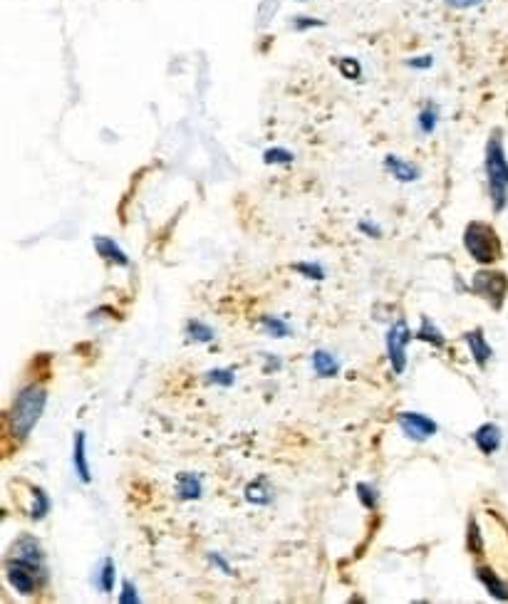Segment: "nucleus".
<instances>
[{"label": "nucleus", "instance_id": "1", "mask_svg": "<svg viewBox=\"0 0 508 604\" xmlns=\"http://www.w3.org/2000/svg\"><path fill=\"white\" fill-rule=\"evenodd\" d=\"M45 404H48V389L43 384H25L18 394H15L13 404L8 409V434L10 439L23 444L38 421L43 419Z\"/></svg>", "mask_w": 508, "mask_h": 604}, {"label": "nucleus", "instance_id": "2", "mask_svg": "<svg viewBox=\"0 0 508 604\" xmlns=\"http://www.w3.org/2000/svg\"><path fill=\"white\" fill-rule=\"evenodd\" d=\"M484 169H486V184H489V199L496 213L506 211L508 206V156L501 132L491 134L486 142L484 154Z\"/></svg>", "mask_w": 508, "mask_h": 604}, {"label": "nucleus", "instance_id": "3", "mask_svg": "<svg viewBox=\"0 0 508 604\" xmlns=\"http://www.w3.org/2000/svg\"><path fill=\"white\" fill-rule=\"evenodd\" d=\"M464 248L476 263L491 265L501 258V241L494 226L484 221H474L464 231Z\"/></svg>", "mask_w": 508, "mask_h": 604}, {"label": "nucleus", "instance_id": "4", "mask_svg": "<svg viewBox=\"0 0 508 604\" xmlns=\"http://www.w3.org/2000/svg\"><path fill=\"white\" fill-rule=\"evenodd\" d=\"M471 290H474L479 298L489 302L494 310H501L508 293L506 273H501V270H479V273L471 278Z\"/></svg>", "mask_w": 508, "mask_h": 604}, {"label": "nucleus", "instance_id": "5", "mask_svg": "<svg viewBox=\"0 0 508 604\" xmlns=\"http://www.w3.org/2000/svg\"><path fill=\"white\" fill-rule=\"evenodd\" d=\"M414 340V332L409 330L407 320L404 317H399L397 322H392L390 330H387V359H390V367L392 372L404 374V369H407V347L409 342Z\"/></svg>", "mask_w": 508, "mask_h": 604}, {"label": "nucleus", "instance_id": "6", "mask_svg": "<svg viewBox=\"0 0 508 604\" xmlns=\"http://www.w3.org/2000/svg\"><path fill=\"white\" fill-rule=\"evenodd\" d=\"M5 580H8V585L13 587L18 595H25V597L35 595V592L45 585L43 575L30 570V567L23 565V562L10 560V557H5Z\"/></svg>", "mask_w": 508, "mask_h": 604}, {"label": "nucleus", "instance_id": "7", "mask_svg": "<svg viewBox=\"0 0 508 604\" xmlns=\"http://www.w3.org/2000/svg\"><path fill=\"white\" fill-rule=\"evenodd\" d=\"M397 424L402 434L409 441H417V444H424V441L439 434L437 421L429 419L427 414H419V411H402V414H397Z\"/></svg>", "mask_w": 508, "mask_h": 604}, {"label": "nucleus", "instance_id": "8", "mask_svg": "<svg viewBox=\"0 0 508 604\" xmlns=\"http://www.w3.org/2000/svg\"><path fill=\"white\" fill-rule=\"evenodd\" d=\"M10 560H18L23 565H28L30 570H35L38 575L48 577V565H45V553L43 545L33 538V535H25V538L15 540L13 550H10Z\"/></svg>", "mask_w": 508, "mask_h": 604}, {"label": "nucleus", "instance_id": "9", "mask_svg": "<svg viewBox=\"0 0 508 604\" xmlns=\"http://www.w3.org/2000/svg\"><path fill=\"white\" fill-rule=\"evenodd\" d=\"M471 439H474L476 449L484 453V456H494V453L501 449L504 434H501L499 424H494V421H486V424H481L479 429L471 434Z\"/></svg>", "mask_w": 508, "mask_h": 604}, {"label": "nucleus", "instance_id": "10", "mask_svg": "<svg viewBox=\"0 0 508 604\" xmlns=\"http://www.w3.org/2000/svg\"><path fill=\"white\" fill-rule=\"evenodd\" d=\"M464 342H466V347H469L471 359H474V362L479 364L481 369H486V364H489L491 357H494V347L486 342L484 330H481V327H476V330L466 332Z\"/></svg>", "mask_w": 508, "mask_h": 604}, {"label": "nucleus", "instance_id": "11", "mask_svg": "<svg viewBox=\"0 0 508 604\" xmlns=\"http://www.w3.org/2000/svg\"><path fill=\"white\" fill-rule=\"evenodd\" d=\"M385 171L392 176V179L402 181V184H414V181H419V176H422L419 166H414L412 161L402 159V156H395V154L385 156Z\"/></svg>", "mask_w": 508, "mask_h": 604}, {"label": "nucleus", "instance_id": "12", "mask_svg": "<svg viewBox=\"0 0 508 604\" xmlns=\"http://www.w3.org/2000/svg\"><path fill=\"white\" fill-rule=\"evenodd\" d=\"M72 466H75L77 478L82 483H92L90 461H87V436L85 431H77L75 441H72Z\"/></svg>", "mask_w": 508, "mask_h": 604}, {"label": "nucleus", "instance_id": "13", "mask_svg": "<svg viewBox=\"0 0 508 604\" xmlns=\"http://www.w3.org/2000/svg\"><path fill=\"white\" fill-rule=\"evenodd\" d=\"M92 246L100 258H105L107 263L119 265V268H129V255L124 253V248H119L117 241H112L110 236H95L92 238Z\"/></svg>", "mask_w": 508, "mask_h": 604}, {"label": "nucleus", "instance_id": "14", "mask_svg": "<svg viewBox=\"0 0 508 604\" xmlns=\"http://www.w3.org/2000/svg\"><path fill=\"white\" fill-rule=\"evenodd\" d=\"M176 496H179L181 501H199V498L204 496V483H201V478L196 476V473H179V476H176Z\"/></svg>", "mask_w": 508, "mask_h": 604}, {"label": "nucleus", "instance_id": "15", "mask_svg": "<svg viewBox=\"0 0 508 604\" xmlns=\"http://www.w3.org/2000/svg\"><path fill=\"white\" fill-rule=\"evenodd\" d=\"M243 496H246V501L251 505H258V508H263V505H271L273 498H276V491H273L271 481L268 478H256V481H251L246 486V491H243Z\"/></svg>", "mask_w": 508, "mask_h": 604}, {"label": "nucleus", "instance_id": "16", "mask_svg": "<svg viewBox=\"0 0 508 604\" xmlns=\"http://www.w3.org/2000/svg\"><path fill=\"white\" fill-rule=\"evenodd\" d=\"M476 577H479V582L486 587V592H489L494 600L508 602V585L494 570H489V567H476Z\"/></svg>", "mask_w": 508, "mask_h": 604}, {"label": "nucleus", "instance_id": "17", "mask_svg": "<svg viewBox=\"0 0 508 604\" xmlns=\"http://www.w3.org/2000/svg\"><path fill=\"white\" fill-rule=\"evenodd\" d=\"M310 364H313L315 374L323 379H333L340 374V362L328 350H315L313 357H310Z\"/></svg>", "mask_w": 508, "mask_h": 604}, {"label": "nucleus", "instance_id": "18", "mask_svg": "<svg viewBox=\"0 0 508 604\" xmlns=\"http://www.w3.org/2000/svg\"><path fill=\"white\" fill-rule=\"evenodd\" d=\"M414 337H417L419 342H427V345L437 347V350H444V347H447V337L442 335V330H439V327L432 322V317L427 315H422V325H419V330L414 332Z\"/></svg>", "mask_w": 508, "mask_h": 604}, {"label": "nucleus", "instance_id": "19", "mask_svg": "<svg viewBox=\"0 0 508 604\" xmlns=\"http://www.w3.org/2000/svg\"><path fill=\"white\" fill-rule=\"evenodd\" d=\"M186 340L196 342V345H209L216 340V330L204 320H189L186 322Z\"/></svg>", "mask_w": 508, "mask_h": 604}, {"label": "nucleus", "instance_id": "20", "mask_svg": "<svg viewBox=\"0 0 508 604\" xmlns=\"http://www.w3.org/2000/svg\"><path fill=\"white\" fill-rule=\"evenodd\" d=\"M114 585H117V567H114L112 557H105L100 570H97V590H100L102 595H112Z\"/></svg>", "mask_w": 508, "mask_h": 604}, {"label": "nucleus", "instance_id": "21", "mask_svg": "<svg viewBox=\"0 0 508 604\" xmlns=\"http://www.w3.org/2000/svg\"><path fill=\"white\" fill-rule=\"evenodd\" d=\"M50 508H53V503H50L45 488L33 486V503H30V508H28V518L30 520H45V518H48Z\"/></svg>", "mask_w": 508, "mask_h": 604}, {"label": "nucleus", "instance_id": "22", "mask_svg": "<svg viewBox=\"0 0 508 604\" xmlns=\"http://www.w3.org/2000/svg\"><path fill=\"white\" fill-rule=\"evenodd\" d=\"M419 132L422 134H434L437 132V124H439V107L434 102H427L422 109H419Z\"/></svg>", "mask_w": 508, "mask_h": 604}, {"label": "nucleus", "instance_id": "23", "mask_svg": "<svg viewBox=\"0 0 508 604\" xmlns=\"http://www.w3.org/2000/svg\"><path fill=\"white\" fill-rule=\"evenodd\" d=\"M261 327L266 330L268 337H276V340H283V337H290V325L285 320H281V317L276 315H263L261 317Z\"/></svg>", "mask_w": 508, "mask_h": 604}, {"label": "nucleus", "instance_id": "24", "mask_svg": "<svg viewBox=\"0 0 508 604\" xmlns=\"http://www.w3.org/2000/svg\"><path fill=\"white\" fill-rule=\"evenodd\" d=\"M355 493H357V501L362 503V508L375 510L377 505H380V493H377V488L372 486V483L360 481V483H357V486H355Z\"/></svg>", "mask_w": 508, "mask_h": 604}, {"label": "nucleus", "instance_id": "25", "mask_svg": "<svg viewBox=\"0 0 508 604\" xmlns=\"http://www.w3.org/2000/svg\"><path fill=\"white\" fill-rule=\"evenodd\" d=\"M206 382L216 384V387L228 389V387H233V384H236V374H233V369H224V367L209 369V372H206Z\"/></svg>", "mask_w": 508, "mask_h": 604}, {"label": "nucleus", "instance_id": "26", "mask_svg": "<svg viewBox=\"0 0 508 604\" xmlns=\"http://www.w3.org/2000/svg\"><path fill=\"white\" fill-rule=\"evenodd\" d=\"M263 161H266L268 166H276V164L285 166V164H293L295 156H293V151H288L283 147H271V149L263 151Z\"/></svg>", "mask_w": 508, "mask_h": 604}, {"label": "nucleus", "instance_id": "27", "mask_svg": "<svg viewBox=\"0 0 508 604\" xmlns=\"http://www.w3.org/2000/svg\"><path fill=\"white\" fill-rule=\"evenodd\" d=\"M335 65H338L340 75L345 77V80H360L362 77V67L355 57H340V60H335Z\"/></svg>", "mask_w": 508, "mask_h": 604}, {"label": "nucleus", "instance_id": "28", "mask_svg": "<svg viewBox=\"0 0 508 604\" xmlns=\"http://www.w3.org/2000/svg\"><path fill=\"white\" fill-rule=\"evenodd\" d=\"M293 270L308 280H325V268L320 263H295Z\"/></svg>", "mask_w": 508, "mask_h": 604}, {"label": "nucleus", "instance_id": "29", "mask_svg": "<svg viewBox=\"0 0 508 604\" xmlns=\"http://www.w3.org/2000/svg\"><path fill=\"white\" fill-rule=\"evenodd\" d=\"M119 602L122 604H139L142 602V595H139L137 585L132 580H122L119 585Z\"/></svg>", "mask_w": 508, "mask_h": 604}, {"label": "nucleus", "instance_id": "30", "mask_svg": "<svg viewBox=\"0 0 508 604\" xmlns=\"http://www.w3.org/2000/svg\"><path fill=\"white\" fill-rule=\"evenodd\" d=\"M320 25H323V20L310 18V15H295V18H290V28L298 30V33H303V30L320 28Z\"/></svg>", "mask_w": 508, "mask_h": 604}, {"label": "nucleus", "instance_id": "31", "mask_svg": "<svg viewBox=\"0 0 508 604\" xmlns=\"http://www.w3.org/2000/svg\"><path fill=\"white\" fill-rule=\"evenodd\" d=\"M466 548L471 550V553H481L484 550V543H481V533H479V525L471 520L469 523V535H466Z\"/></svg>", "mask_w": 508, "mask_h": 604}, {"label": "nucleus", "instance_id": "32", "mask_svg": "<svg viewBox=\"0 0 508 604\" xmlns=\"http://www.w3.org/2000/svg\"><path fill=\"white\" fill-rule=\"evenodd\" d=\"M206 557H209V562H211V565H214L216 570H221V572H224V575H236V572H233V565H231V562H228L226 557L221 555V553H209V555H206Z\"/></svg>", "mask_w": 508, "mask_h": 604}, {"label": "nucleus", "instance_id": "33", "mask_svg": "<svg viewBox=\"0 0 508 604\" xmlns=\"http://www.w3.org/2000/svg\"><path fill=\"white\" fill-rule=\"evenodd\" d=\"M432 65H434L432 55H422V57H412V60H407V67H414V70H429Z\"/></svg>", "mask_w": 508, "mask_h": 604}, {"label": "nucleus", "instance_id": "34", "mask_svg": "<svg viewBox=\"0 0 508 604\" xmlns=\"http://www.w3.org/2000/svg\"><path fill=\"white\" fill-rule=\"evenodd\" d=\"M357 228H360V233H365L367 238H382V228L375 226V223L360 221V223H357Z\"/></svg>", "mask_w": 508, "mask_h": 604}, {"label": "nucleus", "instance_id": "35", "mask_svg": "<svg viewBox=\"0 0 508 604\" xmlns=\"http://www.w3.org/2000/svg\"><path fill=\"white\" fill-rule=\"evenodd\" d=\"M444 3H447L449 8L466 10V8H476V5H481V3H484V0H444Z\"/></svg>", "mask_w": 508, "mask_h": 604}, {"label": "nucleus", "instance_id": "36", "mask_svg": "<svg viewBox=\"0 0 508 604\" xmlns=\"http://www.w3.org/2000/svg\"><path fill=\"white\" fill-rule=\"evenodd\" d=\"M263 359H266V374H273L276 369L283 367V362L278 357H273L271 352H263Z\"/></svg>", "mask_w": 508, "mask_h": 604}, {"label": "nucleus", "instance_id": "37", "mask_svg": "<svg viewBox=\"0 0 508 604\" xmlns=\"http://www.w3.org/2000/svg\"><path fill=\"white\" fill-rule=\"evenodd\" d=\"M300 3H303V0H300Z\"/></svg>", "mask_w": 508, "mask_h": 604}]
</instances>
